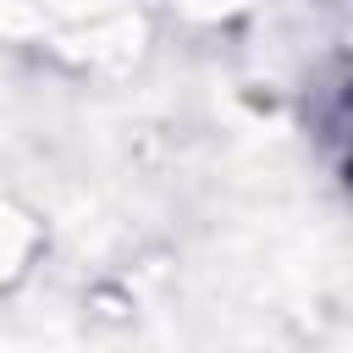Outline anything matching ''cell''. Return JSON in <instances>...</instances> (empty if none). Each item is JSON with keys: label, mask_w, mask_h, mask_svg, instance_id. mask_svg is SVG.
I'll list each match as a JSON object with an SVG mask.
<instances>
[{"label": "cell", "mask_w": 353, "mask_h": 353, "mask_svg": "<svg viewBox=\"0 0 353 353\" xmlns=\"http://www.w3.org/2000/svg\"><path fill=\"white\" fill-rule=\"evenodd\" d=\"M331 138L347 149V182H353V77H347V88L336 94V110H331Z\"/></svg>", "instance_id": "obj_1"}]
</instances>
